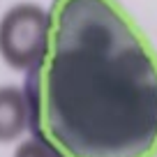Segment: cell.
<instances>
[{"instance_id":"4","label":"cell","mask_w":157,"mask_h":157,"mask_svg":"<svg viewBox=\"0 0 157 157\" xmlns=\"http://www.w3.org/2000/svg\"><path fill=\"white\" fill-rule=\"evenodd\" d=\"M12 157H65V155L56 146H51L49 141H44L42 136L30 134L28 139H23V141L16 146V150H14Z\"/></svg>"},{"instance_id":"2","label":"cell","mask_w":157,"mask_h":157,"mask_svg":"<svg viewBox=\"0 0 157 157\" xmlns=\"http://www.w3.org/2000/svg\"><path fill=\"white\" fill-rule=\"evenodd\" d=\"M53 14L33 0L14 2L0 16V58L16 72H28L46 56Z\"/></svg>"},{"instance_id":"1","label":"cell","mask_w":157,"mask_h":157,"mask_svg":"<svg viewBox=\"0 0 157 157\" xmlns=\"http://www.w3.org/2000/svg\"><path fill=\"white\" fill-rule=\"evenodd\" d=\"M42 63L25 72L30 134L65 157L157 152V51L116 0H56Z\"/></svg>"},{"instance_id":"3","label":"cell","mask_w":157,"mask_h":157,"mask_svg":"<svg viewBox=\"0 0 157 157\" xmlns=\"http://www.w3.org/2000/svg\"><path fill=\"white\" fill-rule=\"evenodd\" d=\"M30 132V109L23 88L0 86V143L19 141Z\"/></svg>"}]
</instances>
